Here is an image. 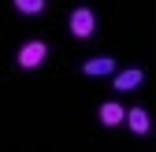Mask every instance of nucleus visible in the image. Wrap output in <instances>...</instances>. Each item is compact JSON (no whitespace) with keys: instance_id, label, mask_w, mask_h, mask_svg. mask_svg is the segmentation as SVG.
<instances>
[{"instance_id":"nucleus-5","label":"nucleus","mask_w":156,"mask_h":152,"mask_svg":"<svg viewBox=\"0 0 156 152\" xmlns=\"http://www.w3.org/2000/svg\"><path fill=\"white\" fill-rule=\"evenodd\" d=\"M123 123H126L138 137H141V134H149V111H145V108H130L126 115H123Z\"/></svg>"},{"instance_id":"nucleus-3","label":"nucleus","mask_w":156,"mask_h":152,"mask_svg":"<svg viewBox=\"0 0 156 152\" xmlns=\"http://www.w3.org/2000/svg\"><path fill=\"white\" fill-rule=\"evenodd\" d=\"M115 74V89H119V93H130V89H138L141 85V78H145V71L141 67H126V71H112Z\"/></svg>"},{"instance_id":"nucleus-1","label":"nucleus","mask_w":156,"mask_h":152,"mask_svg":"<svg viewBox=\"0 0 156 152\" xmlns=\"http://www.w3.org/2000/svg\"><path fill=\"white\" fill-rule=\"evenodd\" d=\"M45 56H48V45H45V41H26L23 48H19L15 60H19V67H23V71H34V67L45 63Z\"/></svg>"},{"instance_id":"nucleus-6","label":"nucleus","mask_w":156,"mask_h":152,"mask_svg":"<svg viewBox=\"0 0 156 152\" xmlns=\"http://www.w3.org/2000/svg\"><path fill=\"white\" fill-rule=\"evenodd\" d=\"M97 115H101V123H104V126H119L126 111H123V104H115V100H108V104H101V111H97Z\"/></svg>"},{"instance_id":"nucleus-7","label":"nucleus","mask_w":156,"mask_h":152,"mask_svg":"<svg viewBox=\"0 0 156 152\" xmlns=\"http://www.w3.org/2000/svg\"><path fill=\"white\" fill-rule=\"evenodd\" d=\"M15 8L23 15H41L45 11V0H15Z\"/></svg>"},{"instance_id":"nucleus-4","label":"nucleus","mask_w":156,"mask_h":152,"mask_svg":"<svg viewBox=\"0 0 156 152\" xmlns=\"http://www.w3.org/2000/svg\"><path fill=\"white\" fill-rule=\"evenodd\" d=\"M115 71V60L112 56H97V60H86L82 63V74H89V78H104V74Z\"/></svg>"},{"instance_id":"nucleus-2","label":"nucleus","mask_w":156,"mask_h":152,"mask_svg":"<svg viewBox=\"0 0 156 152\" xmlns=\"http://www.w3.org/2000/svg\"><path fill=\"white\" fill-rule=\"evenodd\" d=\"M93 30H97V15H93V8H74L71 11V33L74 37H93Z\"/></svg>"}]
</instances>
